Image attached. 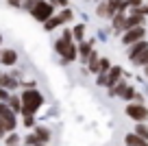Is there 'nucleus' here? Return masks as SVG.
<instances>
[{
    "instance_id": "f257e3e1",
    "label": "nucleus",
    "mask_w": 148,
    "mask_h": 146,
    "mask_svg": "<svg viewBox=\"0 0 148 146\" xmlns=\"http://www.w3.org/2000/svg\"><path fill=\"white\" fill-rule=\"evenodd\" d=\"M44 105V96L37 90H26L22 92V114H35L39 107Z\"/></svg>"
},
{
    "instance_id": "f03ea898",
    "label": "nucleus",
    "mask_w": 148,
    "mask_h": 146,
    "mask_svg": "<svg viewBox=\"0 0 148 146\" xmlns=\"http://www.w3.org/2000/svg\"><path fill=\"white\" fill-rule=\"evenodd\" d=\"M57 50L63 55L65 61L76 59V48H74V44H72V39H70V37H63V39L57 41Z\"/></svg>"
},
{
    "instance_id": "7ed1b4c3",
    "label": "nucleus",
    "mask_w": 148,
    "mask_h": 146,
    "mask_svg": "<svg viewBox=\"0 0 148 146\" xmlns=\"http://www.w3.org/2000/svg\"><path fill=\"white\" fill-rule=\"evenodd\" d=\"M33 15H35V20H39V22H46L48 18H50V13H52V7H50V2H42V0H37V5L33 7Z\"/></svg>"
},
{
    "instance_id": "20e7f679",
    "label": "nucleus",
    "mask_w": 148,
    "mask_h": 146,
    "mask_svg": "<svg viewBox=\"0 0 148 146\" xmlns=\"http://www.w3.org/2000/svg\"><path fill=\"white\" fill-rule=\"evenodd\" d=\"M146 35V31H144V26H133V28H129V31L124 33V37H122V44H135V41H139L142 37Z\"/></svg>"
},
{
    "instance_id": "39448f33",
    "label": "nucleus",
    "mask_w": 148,
    "mask_h": 146,
    "mask_svg": "<svg viewBox=\"0 0 148 146\" xmlns=\"http://www.w3.org/2000/svg\"><path fill=\"white\" fill-rule=\"evenodd\" d=\"M118 9H120V0H105V2H100V7H98V15L109 18V15H113Z\"/></svg>"
},
{
    "instance_id": "423d86ee",
    "label": "nucleus",
    "mask_w": 148,
    "mask_h": 146,
    "mask_svg": "<svg viewBox=\"0 0 148 146\" xmlns=\"http://www.w3.org/2000/svg\"><path fill=\"white\" fill-rule=\"evenodd\" d=\"M126 116L133 120H137V122H142V120L148 118V109L144 105H129L126 107Z\"/></svg>"
},
{
    "instance_id": "0eeeda50",
    "label": "nucleus",
    "mask_w": 148,
    "mask_h": 146,
    "mask_svg": "<svg viewBox=\"0 0 148 146\" xmlns=\"http://www.w3.org/2000/svg\"><path fill=\"white\" fill-rule=\"evenodd\" d=\"M0 118L5 120V127H7V131H13L15 129V118H13V109H9V107L2 103L0 105Z\"/></svg>"
},
{
    "instance_id": "6e6552de",
    "label": "nucleus",
    "mask_w": 148,
    "mask_h": 146,
    "mask_svg": "<svg viewBox=\"0 0 148 146\" xmlns=\"http://www.w3.org/2000/svg\"><path fill=\"white\" fill-rule=\"evenodd\" d=\"M124 142H126V146H148V142L142 135H137V133H129L124 137Z\"/></svg>"
},
{
    "instance_id": "1a4fd4ad",
    "label": "nucleus",
    "mask_w": 148,
    "mask_h": 146,
    "mask_svg": "<svg viewBox=\"0 0 148 146\" xmlns=\"http://www.w3.org/2000/svg\"><path fill=\"white\" fill-rule=\"evenodd\" d=\"M131 46H133V48H131V52H129V55H131V59H135L137 55H142V52L148 48L146 39H139V41H135V44H131Z\"/></svg>"
},
{
    "instance_id": "9d476101",
    "label": "nucleus",
    "mask_w": 148,
    "mask_h": 146,
    "mask_svg": "<svg viewBox=\"0 0 148 146\" xmlns=\"http://www.w3.org/2000/svg\"><path fill=\"white\" fill-rule=\"evenodd\" d=\"M122 70L120 68H111V72H107V87H113L118 83V79H120Z\"/></svg>"
},
{
    "instance_id": "9b49d317",
    "label": "nucleus",
    "mask_w": 148,
    "mask_h": 146,
    "mask_svg": "<svg viewBox=\"0 0 148 146\" xmlns=\"http://www.w3.org/2000/svg\"><path fill=\"white\" fill-rule=\"evenodd\" d=\"M142 20H144V18H142V13L137 11V13L131 15L129 20H124V28L129 31V28H133V26H142Z\"/></svg>"
},
{
    "instance_id": "f8f14e48",
    "label": "nucleus",
    "mask_w": 148,
    "mask_h": 146,
    "mask_svg": "<svg viewBox=\"0 0 148 146\" xmlns=\"http://www.w3.org/2000/svg\"><path fill=\"white\" fill-rule=\"evenodd\" d=\"M0 59H2V63H5V65H13L15 61H18V55H15L13 50H5Z\"/></svg>"
},
{
    "instance_id": "ddd939ff",
    "label": "nucleus",
    "mask_w": 148,
    "mask_h": 146,
    "mask_svg": "<svg viewBox=\"0 0 148 146\" xmlns=\"http://www.w3.org/2000/svg\"><path fill=\"white\" fill-rule=\"evenodd\" d=\"M35 135H37V140H39V142H48V140H50V131L44 129V127H37Z\"/></svg>"
},
{
    "instance_id": "4468645a",
    "label": "nucleus",
    "mask_w": 148,
    "mask_h": 146,
    "mask_svg": "<svg viewBox=\"0 0 148 146\" xmlns=\"http://www.w3.org/2000/svg\"><path fill=\"white\" fill-rule=\"evenodd\" d=\"M89 70H92V72H98V63H100V61H98V55L96 52H89Z\"/></svg>"
},
{
    "instance_id": "2eb2a0df",
    "label": "nucleus",
    "mask_w": 148,
    "mask_h": 146,
    "mask_svg": "<svg viewBox=\"0 0 148 146\" xmlns=\"http://www.w3.org/2000/svg\"><path fill=\"white\" fill-rule=\"evenodd\" d=\"M59 24H63L61 15H57V18H48V22H46V28H48V31H52V28H55V26H59Z\"/></svg>"
},
{
    "instance_id": "dca6fc26",
    "label": "nucleus",
    "mask_w": 148,
    "mask_h": 146,
    "mask_svg": "<svg viewBox=\"0 0 148 146\" xmlns=\"http://www.w3.org/2000/svg\"><path fill=\"white\" fill-rule=\"evenodd\" d=\"M133 63H137V65H146V63H148V48L142 52V55H137V57H135V59H133Z\"/></svg>"
},
{
    "instance_id": "f3484780",
    "label": "nucleus",
    "mask_w": 148,
    "mask_h": 146,
    "mask_svg": "<svg viewBox=\"0 0 148 146\" xmlns=\"http://www.w3.org/2000/svg\"><path fill=\"white\" fill-rule=\"evenodd\" d=\"M89 52H92V46L89 44H81V55H83L85 59H89Z\"/></svg>"
},
{
    "instance_id": "a211bd4d",
    "label": "nucleus",
    "mask_w": 148,
    "mask_h": 146,
    "mask_svg": "<svg viewBox=\"0 0 148 146\" xmlns=\"http://www.w3.org/2000/svg\"><path fill=\"white\" fill-rule=\"evenodd\" d=\"M0 85H5V87H15V81H13V79H9V76H2V79H0Z\"/></svg>"
},
{
    "instance_id": "6ab92c4d",
    "label": "nucleus",
    "mask_w": 148,
    "mask_h": 146,
    "mask_svg": "<svg viewBox=\"0 0 148 146\" xmlns=\"http://www.w3.org/2000/svg\"><path fill=\"white\" fill-rule=\"evenodd\" d=\"M113 26H116V28H122V26H124V18H122L120 13L113 18Z\"/></svg>"
},
{
    "instance_id": "aec40b11",
    "label": "nucleus",
    "mask_w": 148,
    "mask_h": 146,
    "mask_svg": "<svg viewBox=\"0 0 148 146\" xmlns=\"http://www.w3.org/2000/svg\"><path fill=\"white\" fill-rule=\"evenodd\" d=\"M107 70H109V61L107 59H102L100 63H98V74H102V72H107Z\"/></svg>"
},
{
    "instance_id": "412c9836",
    "label": "nucleus",
    "mask_w": 148,
    "mask_h": 146,
    "mask_svg": "<svg viewBox=\"0 0 148 146\" xmlns=\"http://www.w3.org/2000/svg\"><path fill=\"white\" fill-rule=\"evenodd\" d=\"M137 135H142L144 140H148V129L144 124H137Z\"/></svg>"
},
{
    "instance_id": "4be33fe9",
    "label": "nucleus",
    "mask_w": 148,
    "mask_h": 146,
    "mask_svg": "<svg viewBox=\"0 0 148 146\" xmlns=\"http://www.w3.org/2000/svg\"><path fill=\"white\" fill-rule=\"evenodd\" d=\"M20 105H22L20 98H11V109H13V111H22V107H20Z\"/></svg>"
},
{
    "instance_id": "5701e85b",
    "label": "nucleus",
    "mask_w": 148,
    "mask_h": 146,
    "mask_svg": "<svg viewBox=\"0 0 148 146\" xmlns=\"http://www.w3.org/2000/svg\"><path fill=\"white\" fill-rule=\"evenodd\" d=\"M120 96H124V98H133V96H135V92H133V87H124Z\"/></svg>"
},
{
    "instance_id": "b1692460",
    "label": "nucleus",
    "mask_w": 148,
    "mask_h": 146,
    "mask_svg": "<svg viewBox=\"0 0 148 146\" xmlns=\"http://www.w3.org/2000/svg\"><path fill=\"white\" fill-rule=\"evenodd\" d=\"M26 144H31V146H37V144H39L37 135H28V137H26Z\"/></svg>"
},
{
    "instance_id": "393cba45",
    "label": "nucleus",
    "mask_w": 148,
    "mask_h": 146,
    "mask_svg": "<svg viewBox=\"0 0 148 146\" xmlns=\"http://www.w3.org/2000/svg\"><path fill=\"white\" fill-rule=\"evenodd\" d=\"M74 35H76V39H83V26H76V28H74Z\"/></svg>"
},
{
    "instance_id": "a878e982",
    "label": "nucleus",
    "mask_w": 148,
    "mask_h": 146,
    "mask_svg": "<svg viewBox=\"0 0 148 146\" xmlns=\"http://www.w3.org/2000/svg\"><path fill=\"white\" fill-rule=\"evenodd\" d=\"M5 131H7V127H5V120L0 118V137H5Z\"/></svg>"
},
{
    "instance_id": "bb28decb",
    "label": "nucleus",
    "mask_w": 148,
    "mask_h": 146,
    "mask_svg": "<svg viewBox=\"0 0 148 146\" xmlns=\"http://www.w3.org/2000/svg\"><path fill=\"white\" fill-rule=\"evenodd\" d=\"M35 5H37V0H26V2H24V7H26V9H33Z\"/></svg>"
},
{
    "instance_id": "cd10ccee",
    "label": "nucleus",
    "mask_w": 148,
    "mask_h": 146,
    "mask_svg": "<svg viewBox=\"0 0 148 146\" xmlns=\"http://www.w3.org/2000/svg\"><path fill=\"white\" fill-rule=\"evenodd\" d=\"M70 18H72V13H70V11H63V13H61V20H63V22H68Z\"/></svg>"
},
{
    "instance_id": "c85d7f7f",
    "label": "nucleus",
    "mask_w": 148,
    "mask_h": 146,
    "mask_svg": "<svg viewBox=\"0 0 148 146\" xmlns=\"http://www.w3.org/2000/svg\"><path fill=\"white\" fill-rule=\"evenodd\" d=\"M7 144H18V137H15V135H9V140H7Z\"/></svg>"
},
{
    "instance_id": "c756f323",
    "label": "nucleus",
    "mask_w": 148,
    "mask_h": 146,
    "mask_svg": "<svg viewBox=\"0 0 148 146\" xmlns=\"http://www.w3.org/2000/svg\"><path fill=\"white\" fill-rule=\"evenodd\" d=\"M7 98H9V94L5 90H0V101H7Z\"/></svg>"
},
{
    "instance_id": "7c9ffc66",
    "label": "nucleus",
    "mask_w": 148,
    "mask_h": 146,
    "mask_svg": "<svg viewBox=\"0 0 148 146\" xmlns=\"http://www.w3.org/2000/svg\"><path fill=\"white\" fill-rule=\"evenodd\" d=\"M129 5H131V7H135V9H137V7H139V5H142V0H131Z\"/></svg>"
},
{
    "instance_id": "2f4dec72",
    "label": "nucleus",
    "mask_w": 148,
    "mask_h": 146,
    "mask_svg": "<svg viewBox=\"0 0 148 146\" xmlns=\"http://www.w3.org/2000/svg\"><path fill=\"white\" fill-rule=\"evenodd\" d=\"M55 2H57L59 7H65V5H68V0H55Z\"/></svg>"
},
{
    "instance_id": "473e14b6",
    "label": "nucleus",
    "mask_w": 148,
    "mask_h": 146,
    "mask_svg": "<svg viewBox=\"0 0 148 146\" xmlns=\"http://www.w3.org/2000/svg\"><path fill=\"white\" fill-rule=\"evenodd\" d=\"M146 74H148V63H146Z\"/></svg>"
},
{
    "instance_id": "72a5a7b5",
    "label": "nucleus",
    "mask_w": 148,
    "mask_h": 146,
    "mask_svg": "<svg viewBox=\"0 0 148 146\" xmlns=\"http://www.w3.org/2000/svg\"><path fill=\"white\" fill-rule=\"evenodd\" d=\"M11 146H15V144H11Z\"/></svg>"
}]
</instances>
